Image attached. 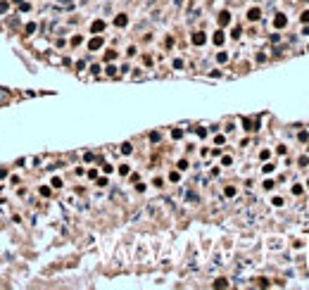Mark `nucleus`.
Segmentation results:
<instances>
[{"instance_id":"4be33fe9","label":"nucleus","mask_w":309,"mask_h":290,"mask_svg":"<svg viewBox=\"0 0 309 290\" xmlns=\"http://www.w3.org/2000/svg\"><path fill=\"white\" fill-rule=\"evenodd\" d=\"M274 169H276V166H274V164H264V171H266V174H271V171H274Z\"/></svg>"},{"instance_id":"20e7f679","label":"nucleus","mask_w":309,"mask_h":290,"mask_svg":"<svg viewBox=\"0 0 309 290\" xmlns=\"http://www.w3.org/2000/svg\"><path fill=\"white\" fill-rule=\"evenodd\" d=\"M91 31H93V33H100V31H105V22H102V19L93 22V24H91Z\"/></svg>"},{"instance_id":"aec40b11","label":"nucleus","mask_w":309,"mask_h":290,"mask_svg":"<svg viewBox=\"0 0 309 290\" xmlns=\"http://www.w3.org/2000/svg\"><path fill=\"white\" fill-rule=\"evenodd\" d=\"M33 31H36V24H26V33H29V36H31V33H33Z\"/></svg>"},{"instance_id":"9b49d317","label":"nucleus","mask_w":309,"mask_h":290,"mask_svg":"<svg viewBox=\"0 0 309 290\" xmlns=\"http://www.w3.org/2000/svg\"><path fill=\"white\" fill-rule=\"evenodd\" d=\"M114 57H117V52H114V50H107V52H105V60H107V62H112Z\"/></svg>"},{"instance_id":"ddd939ff","label":"nucleus","mask_w":309,"mask_h":290,"mask_svg":"<svg viewBox=\"0 0 309 290\" xmlns=\"http://www.w3.org/2000/svg\"><path fill=\"white\" fill-rule=\"evenodd\" d=\"M224 193H226V197H233V195H236V188H233V186H228Z\"/></svg>"},{"instance_id":"9d476101","label":"nucleus","mask_w":309,"mask_h":290,"mask_svg":"<svg viewBox=\"0 0 309 290\" xmlns=\"http://www.w3.org/2000/svg\"><path fill=\"white\" fill-rule=\"evenodd\" d=\"M228 283H226V278H216L214 281V288H226Z\"/></svg>"},{"instance_id":"4468645a","label":"nucleus","mask_w":309,"mask_h":290,"mask_svg":"<svg viewBox=\"0 0 309 290\" xmlns=\"http://www.w3.org/2000/svg\"><path fill=\"white\" fill-rule=\"evenodd\" d=\"M300 19H302V22H304V24H309V10H304V12H302V14H300Z\"/></svg>"},{"instance_id":"423d86ee","label":"nucleus","mask_w":309,"mask_h":290,"mask_svg":"<svg viewBox=\"0 0 309 290\" xmlns=\"http://www.w3.org/2000/svg\"><path fill=\"white\" fill-rule=\"evenodd\" d=\"M114 24H117V26H126V24H128V17H126V14H117Z\"/></svg>"},{"instance_id":"b1692460","label":"nucleus","mask_w":309,"mask_h":290,"mask_svg":"<svg viewBox=\"0 0 309 290\" xmlns=\"http://www.w3.org/2000/svg\"><path fill=\"white\" fill-rule=\"evenodd\" d=\"M302 193V186H292V195H300Z\"/></svg>"},{"instance_id":"1a4fd4ad","label":"nucleus","mask_w":309,"mask_h":290,"mask_svg":"<svg viewBox=\"0 0 309 290\" xmlns=\"http://www.w3.org/2000/svg\"><path fill=\"white\" fill-rule=\"evenodd\" d=\"M243 126H247V131H257V124L252 119H243Z\"/></svg>"},{"instance_id":"39448f33","label":"nucleus","mask_w":309,"mask_h":290,"mask_svg":"<svg viewBox=\"0 0 309 290\" xmlns=\"http://www.w3.org/2000/svg\"><path fill=\"white\" fill-rule=\"evenodd\" d=\"M259 14H262V10H259V7H252V10L247 12V19H250V22H257Z\"/></svg>"},{"instance_id":"f8f14e48","label":"nucleus","mask_w":309,"mask_h":290,"mask_svg":"<svg viewBox=\"0 0 309 290\" xmlns=\"http://www.w3.org/2000/svg\"><path fill=\"white\" fill-rule=\"evenodd\" d=\"M131 150H133V148H131V143H124V145H122V152H124V155H128Z\"/></svg>"},{"instance_id":"f257e3e1","label":"nucleus","mask_w":309,"mask_h":290,"mask_svg":"<svg viewBox=\"0 0 309 290\" xmlns=\"http://www.w3.org/2000/svg\"><path fill=\"white\" fill-rule=\"evenodd\" d=\"M285 24H288L285 14H276V17H274V26H276V29H285Z\"/></svg>"},{"instance_id":"a211bd4d","label":"nucleus","mask_w":309,"mask_h":290,"mask_svg":"<svg viewBox=\"0 0 309 290\" xmlns=\"http://www.w3.org/2000/svg\"><path fill=\"white\" fill-rule=\"evenodd\" d=\"M19 10H22V12H29L31 5H29V2H22V5H19Z\"/></svg>"},{"instance_id":"5701e85b","label":"nucleus","mask_w":309,"mask_h":290,"mask_svg":"<svg viewBox=\"0 0 309 290\" xmlns=\"http://www.w3.org/2000/svg\"><path fill=\"white\" fill-rule=\"evenodd\" d=\"M274 186H276V183H274V181H264V188H266V190H271V188H274Z\"/></svg>"},{"instance_id":"393cba45","label":"nucleus","mask_w":309,"mask_h":290,"mask_svg":"<svg viewBox=\"0 0 309 290\" xmlns=\"http://www.w3.org/2000/svg\"><path fill=\"white\" fill-rule=\"evenodd\" d=\"M150 140H152V143H157V140H159V133H157V131H154V133H150Z\"/></svg>"},{"instance_id":"412c9836","label":"nucleus","mask_w":309,"mask_h":290,"mask_svg":"<svg viewBox=\"0 0 309 290\" xmlns=\"http://www.w3.org/2000/svg\"><path fill=\"white\" fill-rule=\"evenodd\" d=\"M81 40H83V38H81V36H74V38H71V45H79V43H81Z\"/></svg>"},{"instance_id":"a878e982","label":"nucleus","mask_w":309,"mask_h":290,"mask_svg":"<svg viewBox=\"0 0 309 290\" xmlns=\"http://www.w3.org/2000/svg\"><path fill=\"white\" fill-rule=\"evenodd\" d=\"M7 176V169H0V178H5Z\"/></svg>"},{"instance_id":"f03ea898","label":"nucleus","mask_w":309,"mask_h":290,"mask_svg":"<svg viewBox=\"0 0 309 290\" xmlns=\"http://www.w3.org/2000/svg\"><path fill=\"white\" fill-rule=\"evenodd\" d=\"M190 40H193L195 45H202V43L207 40V36H205L202 31H195V33H193V38H190Z\"/></svg>"},{"instance_id":"6ab92c4d","label":"nucleus","mask_w":309,"mask_h":290,"mask_svg":"<svg viewBox=\"0 0 309 290\" xmlns=\"http://www.w3.org/2000/svg\"><path fill=\"white\" fill-rule=\"evenodd\" d=\"M178 169H181V171H185V169H188V162L181 160V162H178Z\"/></svg>"},{"instance_id":"f3484780","label":"nucleus","mask_w":309,"mask_h":290,"mask_svg":"<svg viewBox=\"0 0 309 290\" xmlns=\"http://www.w3.org/2000/svg\"><path fill=\"white\" fill-rule=\"evenodd\" d=\"M216 60H219V62H226V60H228V55H226V52H219V55H216Z\"/></svg>"},{"instance_id":"6e6552de","label":"nucleus","mask_w":309,"mask_h":290,"mask_svg":"<svg viewBox=\"0 0 309 290\" xmlns=\"http://www.w3.org/2000/svg\"><path fill=\"white\" fill-rule=\"evenodd\" d=\"M212 40H214L216 45H221V43H224V31H216L214 36H212Z\"/></svg>"},{"instance_id":"dca6fc26","label":"nucleus","mask_w":309,"mask_h":290,"mask_svg":"<svg viewBox=\"0 0 309 290\" xmlns=\"http://www.w3.org/2000/svg\"><path fill=\"white\" fill-rule=\"evenodd\" d=\"M119 174H122V176L128 174V164H122V166H119Z\"/></svg>"},{"instance_id":"0eeeda50","label":"nucleus","mask_w":309,"mask_h":290,"mask_svg":"<svg viewBox=\"0 0 309 290\" xmlns=\"http://www.w3.org/2000/svg\"><path fill=\"white\" fill-rule=\"evenodd\" d=\"M228 22H231V14H228V12H221V14H219V24H221V26H226Z\"/></svg>"},{"instance_id":"7ed1b4c3","label":"nucleus","mask_w":309,"mask_h":290,"mask_svg":"<svg viewBox=\"0 0 309 290\" xmlns=\"http://www.w3.org/2000/svg\"><path fill=\"white\" fill-rule=\"evenodd\" d=\"M88 48H91V50H100V48H102V38H100V36H95V38H91V43H88Z\"/></svg>"},{"instance_id":"2eb2a0df","label":"nucleus","mask_w":309,"mask_h":290,"mask_svg":"<svg viewBox=\"0 0 309 290\" xmlns=\"http://www.w3.org/2000/svg\"><path fill=\"white\" fill-rule=\"evenodd\" d=\"M171 136H174V138H176V140H178V138H181V136H183V131H181V129H174V131H171Z\"/></svg>"}]
</instances>
